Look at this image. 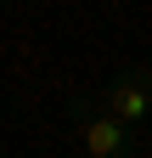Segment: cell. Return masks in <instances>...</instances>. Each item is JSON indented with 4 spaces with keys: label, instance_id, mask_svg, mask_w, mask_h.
<instances>
[{
    "label": "cell",
    "instance_id": "obj_1",
    "mask_svg": "<svg viewBox=\"0 0 152 158\" xmlns=\"http://www.w3.org/2000/svg\"><path fill=\"white\" fill-rule=\"evenodd\" d=\"M73 147L85 158H124V152H146V141L135 135V124H124L113 107L102 102H73Z\"/></svg>",
    "mask_w": 152,
    "mask_h": 158
},
{
    "label": "cell",
    "instance_id": "obj_2",
    "mask_svg": "<svg viewBox=\"0 0 152 158\" xmlns=\"http://www.w3.org/2000/svg\"><path fill=\"white\" fill-rule=\"evenodd\" d=\"M96 102H102V107H113L124 124H135V130H141V124H152V73H146V68H118V73L102 85Z\"/></svg>",
    "mask_w": 152,
    "mask_h": 158
}]
</instances>
